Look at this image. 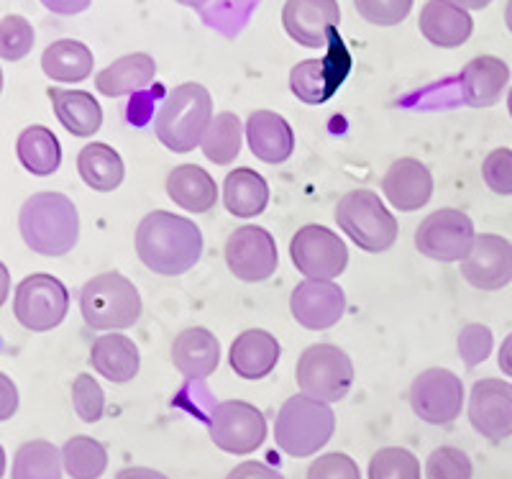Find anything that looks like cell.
Wrapping results in <instances>:
<instances>
[{
	"label": "cell",
	"instance_id": "4fadbf2b",
	"mask_svg": "<svg viewBox=\"0 0 512 479\" xmlns=\"http://www.w3.org/2000/svg\"><path fill=\"white\" fill-rule=\"evenodd\" d=\"M410 408L423 423L451 426L464 408V382L451 369H425L410 385Z\"/></svg>",
	"mask_w": 512,
	"mask_h": 479
},
{
	"label": "cell",
	"instance_id": "7402d4cb",
	"mask_svg": "<svg viewBox=\"0 0 512 479\" xmlns=\"http://www.w3.org/2000/svg\"><path fill=\"white\" fill-rule=\"evenodd\" d=\"M510 82V67L500 57H474L459 75L461 98L469 108H492L500 103L502 90Z\"/></svg>",
	"mask_w": 512,
	"mask_h": 479
},
{
	"label": "cell",
	"instance_id": "ee69618b",
	"mask_svg": "<svg viewBox=\"0 0 512 479\" xmlns=\"http://www.w3.org/2000/svg\"><path fill=\"white\" fill-rule=\"evenodd\" d=\"M18 410V390L16 382L8 374L0 372V423L11 421Z\"/></svg>",
	"mask_w": 512,
	"mask_h": 479
},
{
	"label": "cell",
	"instance_id": "ffe728a7",
	"mask_svg": "<svg viewBox=\"0 0 512 479\" xmlns=\"http://www.w3.org/2000/svg\"><path fill=\"white\" fill-rule=\"evenodd\" d=\"M169 357L185 380H208L221 364V344H218L216 333L208 328L190 326L177 333Z\"/></svg>",
	"mask_w": 512,
	"mask_h": 479
},
{
	"label": "cell",
	"instance_id": "83f0119b",
	"mask_svg": "<svg viewBox=\"0 0 512 479\" xmlns=\"http://www.w3.org/2000/svg\"><path fill=\"white\" fill-rule=\"evenodd\" d=\"M47 95L52 100V108L57 113L59 123L72 136L88 139V136L98 134L100 126H103V108H100V103L93 95L85 93V90L59 88H49Z\"/></svg>",
	"mask_w": 512,
	"mask_h": 479
},
{
	"label": "cell",
	"instance_id": "836d02e7",
	"mask_svg": "<svg viewBox=\"0 0 512 479\" xmlns=\"http://www.w3.org/2000/svg\"><path fill=\"white\" fill-rule=\"evenodd\" d=\"M241 139H244V129H241L239 116L231 111H223L218 116H213L200 149H203L208 162L223 167V164H231L233 159L239 157Z\"/></svg>",
	"mask_w": 512,
	"mask_h": 479
},
{
	"label": "cell",
	"instance_id": "7c38bea8",
	"mask_svg": "<svg viewBox=\"0 0 512 479\" xmlns=\"http://www.w3.org/2000/svg\"><path fill=\"white\" fill-rule=\"evenodd\" d=\"M208 431L213 444L226 454L244 456L267 439V418L246 400H223L210 410Z\"/></svg>",
	"mask_w": 512,
	"mask_h": 479
},
{
	"label": "cell",
	"instance_id": "8fae6325",
	"mask_svg": "<svg viewBox=\"0 0 512 479\" xmlns=\"http://www.w3.org/2000/svg\"><path fill=\"white\" fill-rule=\"evenodd\" d=\"M292 267L308 280H336L349 264V249L331 228L308 223L290 241Z\"/></svg>",
	"mask_w": 512,
	"mask_h": 479
},
{
	"label": "cell",
	"instance_id": "681fc988",
	"mask_svg": "<svg viewBox=\"0 0 512 479\" xmlns=\"http://www.w3.org/2000/svg\"><path fill=\"white\" fill-rule=\"evenodd\" d=\"M8 295H11V272L3 262H0V308L6 305Z\"/></svg>",
	"mask_w": 512,
	"mask_h": 479
},
{
	"label": "cell",
	"instance_id": "c3c4849f",
	"mask_svg": "<svg viewBox=\"0 0 512 479\" xmlns=\"http://www.w3.org/2000/svg\"><path fill=\"white\" fill-rule=\"evenodd\" d=\"M497 364H500L502 374H507V377L512 380V333L507 336L505 341H502L500 354H497Z\"/></svg>",
	"mask_w": 512,
	"mask_h": 479
},
{
	"label": "cell",
	"instance_id": "74e56055",
	"mask_svg": "<svg viewBox=\"0 0 512 479\" xmlns=\"http://www.w3.org/2000/svg\"><path fill=\"white\" fill-rule=\"evenodd\" d=\"M472 474V459L456 446H438L425 462V479H472Z\"/></svg>",
	"mask_w": 512,
	"mask_h": 479
},
{
	"label": "cell",
	"instance_id": "60d3db41",
	"mask_svg": "<svg viewBox=\"0 0 512 479\" xmlns=\"http://www.w3.org/2000/svg\"><path fill=\"white\" fill-rule=\"evenodd\" d=\"M482 177L495 195H512V149H492L482 162Z\"/></svg>",
	"mask_w": 512,
	"mask_h": 479
},
{
	"label": "cell",
	"instance_id": "f35d334b",
	"mask_svg": "<svg viewBox=\"0 0 512 479\" xmlns=\"http://www.w3.org/2000/svg\"><path fill=\"white\" fill-rule=\"evenodd\" d=\"M72 405L75 413L80 415V421L98 423L105 413V392L103 387L95 382L93 374L80 372L72 382Z\"/></svg>",
	"mask_w": 512,
	"mask_h": 479
},
{
	"label": "cell",
	"instance_id": "5bb4252c",
	"mask_svg": "<svg viewBox=\"0 0 512 479\" xmlns=\"http://www.w3.org/2000/svg\"><path fill=\"white\" fill-rule=\"evenodd\" d=\"M277 241L262 226L236 228L226 241V267L241 282H264L277 272Z\"/></svg>",
	"mask_w": 512,
	"mask_h": 479
},
{
	"label": "cell",
	"instance_id": "816d5d0a",
	"mask_svg": "<svg viewBox=\"0 0 512 479\" xmlns=\"http://www.w3.org/2000/svg\"><path fill=\"white\" fill-rule=\"evenodd\" d=\"M180 6H187V8H203L208 0H177Z\"/></svg>",
	"mask_w": 512,
	"mask_h": 479
},
{
	"label": "cell",
	"instance_id": "d590c367",
	"mask_svg": "<svg viewBox=\"0 0 512 479\" xmlns=\"http://www.w3.org/2000/svg\"><path fill=\"white\" fill-rule=\"evenodd\" d=\"M369 479H420V462L402 446L379 449L369 462Z\"/></svg>",
	"mask_w": 512,
	"mask_h": 479
},
{
	"label": "cell",
	"instance_id": "8992f818",
	"mask_svg": "<svg viewBox=\"0 0 512 479\" xmlns=\"http://www.w3.org/2000/svg\"><path fill=\"white\" fill-rule=\"evenodd\" d=\"M338 228L359 246L361 252L379 254L392 249L400 234L397 218L384 208L374 190H351L336 205Z\"/></svg>",
	"mask_w": 512,
	"mask_h": 479
},
{
	"label": "cell",
	"instance_id": "9c48e42d",
	"mask_svg": "<svg viewBox=\"0 0 512 479\" xmlns=\"http://www.w3.org/2000/svg\"><path fill=\"white\" fill-rule=\"evenodd\" d=\"M70 310V293L62 280L54 275H29L18 282L13 313L16 321L34 333H47L57 328L67 318Z\"/></svg>",
	"mask_w": 512,
	"mask_h": 479
},
{
	"label": "cell",
	"instance_id": "d6a6232c",
	"mask_svg": "<svg viewBox=\"0 0 512 479\" xmlns=\"http://www.w3.org/2000/svg\"><path fill=\"white\" fill-rule=\"evenodd\" d=\"M62 451L52 441L36 439L18 446L13 456V479H62Z\"/></svg>",
	"mask_w": 512,
	"mask_h": 479
},
{
	"label": "cell",
	"instance_id": "7bdbcfd3",
	"mask_svg": "<svg viewBox=\"0 0 512 479\" xmlns=\"http://www.w3.org/2000/svg\"><path fill=\"white\" fill-rule=\"evenodd\" d=\"M308 479H361L359 464L349 454L333 451L318 456L308 469Z\"/></svg>",
	"mask_w": 512,
	"mask_h": 479
},
{
	"label": "cell",
	"instance_id": "52a82bcc",
	"mask_svg": "<svg viewBox=\"0 0 512 479\" xmlns=\"http://www.w3.org/2000/svg\"><path fill=\"white\" fill-rule=\"evenodd\" d=\"M295 380L308 398L338 403L354 385V362L336 344H313L297 359Z\"/></svg>",
	"mask_w": 512,
	"mask_h": 479
},
{
	"label": "cell",
	"instance_id": "f1b7e54d",
	"mask_svg": "<svg viewBox=\"0 0 512 479\" xmlns=\"http://www.w3.org/2000/svg\"><path fill=\"white\" fill-rule=\"evenodd\" d=\"M269 203V185L259 172L239 167L223 182V205L236 218L262 216Z\"/></svg>",
	"mask_w": 512,
	"mask_h": 479
},
{
	"label": "cell",
	"instance_id": "db71d44e",
	"mask_svg": "<svg viewBox=\"0 0 512 479\" xmlns=\"http://www.w3.org/2000/svg\"><path fill=\"white\" fill-rule=\"evenodd\" d=\"M3 474H6V449L0 446V479H3Z\"/></svg>",
	"mask_w": 512,
	"mask_h": 479
},
{
	"label": "cell",
	"instance_id": "277c9868",
	"mask_svg": "<svg viewBox=\"0 0 512 479\" xmlns=\"http://www.w3.org/2000/svg\"><path fill=\"white\" fill-rule=\"evenodd\" d=\"M336 433V413L323 400L292 395L277 413L274 441L287 456L305 459L318 454Z\"/></svg>",
	"mask_w": 512,
	"mask_h": 479
},
{
	"label": "cell",
	"instance_id": "30bf717a",
	"mask_svg": "<svg viewBox=\"0 0 512 479\" xmlns=\"http://www.w3.org/2000/svg\"><path fill=\"white\" fill-rule=\"evenodd\" d=\"M474 241V221L456 208L431 213L415 231V249L433 262H464L472 254Z\"/></svg>",
	"mask_w": 512,
	"mask_h": 479
},
{
	"label": "cell",
	"instance_id": "ab89813d",
	"mask_svg": "<svg viewBox=\"0 0 512 479\" xmlns=\"http://www.w3.org/2000/svg\"><path fill=\"white\" fill-rule=\"evenodd\" d=\"M415 0H354L356 11L374 26H397L413 11Z\"/></svg>",
	"mask_w": 512,
	"mask_h": 479
},
{
	"label": "cell",
	"instance_id": "ba28073f",
	"mask_svg": "<svg viewBox=\"0 0 512 479\" xmlns=\"http://www.w3.org/2000/svg\"><path fill=\"white\" fill-rule=\"evenodd\" d=\"M351 72V54L338 29L328 36V52L323 59H305L290 72V90L308 106H323L336 95Z\"/></svg>",
	"mask_w": 512,
	"mask_h": 479
},
{
	"label": "cell",
	"instance_id": "6da1fadb",
	"mask_svg": "<svg viewBox=\"0 0 512 479\" xmlns=\"http://www.w3.org/2000/svg\"><path fill=\"white\" fill-rule=\"evenodd\" d=\"M136 257L154 275H187L203 257V231L190 218L152 211L136 228Z\"/></svg>",
	"mask_w": 512,
	"mask_h": 479
},
{
	"label": "cell",
	"instance_id": "4316f807",
	"mask_svg": "<svg viewBox=\"0 0 512 479\" xmlns=\"http://www.w3.org/2000/svg\"><path fill=\"white\" fill-rule=\"evenodd\" d=\"M167 195L187 213H210L218 203V185L198 164H180L169 172Z\"/></svg>",
	"mask_w": 512,
	"mask_h": 479
},
{
	"label": "cell",
	"instance_id": "8d00e7d4",
	"mask_svg": "<svg viewBox=\"0 0 512 479\" xmlns=\"http://www.w3.org/2000/svg\"><path fill=\"white\" fill-rule=\"evenodd\" d=\"M34 26L24 16H6L0 21V59L18 62L34 49Z\"/></svg>",
	"mask_w": 512,
	"mask_h": 479
},
{
	"label": "cell",
	"instance_id": "cb8c5ba5",
	"mask_svg": "<svg viewBox=\"0 0 512 479\" xmlns=\"http://www.w3.org/2000/svg\"><path fill=\"white\" fill-rule=\"evenodd\" d=\"M418 29L433 47L456 49L469 41L474 31V21L469 11L459 8L451 0H428L420 11Z\"/></svg>",
	"mask_w": 512,
	"mask_h": 479
},
{
	"label": "cell",
	"instance_id": "5b68a950",
	"mask_svg": "<svg viewBox=\"0 0 512 479\" xmlns=\"http://www.w3.org/2000/svg\"><path fill=\"white\" fill-rule=\"evenodd\" d=\"M82 318L93 331H123L141 318V295L136 285L121 272H103L85 282L80 293Z\"/></svg>",
	"mask_w": 512,
	"mask_h": 479
},
{
	"label": "cell",
	"instance_id": "f6af8a7d",
	"mask_svg": "<svg viewBox=\"0 0 512 479\" xmlns=\"http://www.w3.org/2000/svg\"><path fill=\"white\" fill-rule=\"evenodd\" d=\"M226 479H285V477H282V472L269 467V464L244 462L239 464V467H233Z\"/></svg>",
	"mask_w": 512,
	"mask_h": 479
},
{
	"label": "cell",
	"instance_id": "11a10c76",
	"mask_svg": "<svg viewBox=\"0 0 512 479\" xmlns=\"http://www.w3.org/2000/svg\"><path fill=\"white\" fill-rule=\"evenodd\" d=\"M507 111H510V116H512V88H510V93H507Z\"/></svg>",
	"mask_w": 512,
	"mask_h": 479
},
{
	"label": "cell",
	"instance_id": "f5cc1de1",
	"mask_svg": "<svg viewBox=\"0 0 512 479\" xmlns=\"http://www.w3.org/2000/svg\"><path fill=\"white\" fill-rule=\"evenodd\" d=\"M505 24H507V29L512 31V0H507V8H505Z\"/></svg>",
	"mask_w": 512,
	"mask_h": 479
},
{
	"label": "cell",
	"instance_id": "b9f144b4",
	"mask_svg": "<svg viewBox=\"0 0 512 479\" xmlns=\"http://www.w3.org/2000/svg\"><path fill=\"white\" fill-rule=\"evenodd\" d=\"M492 346H495V336L482 323H469V326L461 328L459 333V357L464 359V364L469 369H474L477 364H482L484 359L492 354Z\"/></svg>",
	"mask_w": 512,
	"mask_h": 479
},
{
	"label": "cell",
	"instance_id": "603a6c76",
	"mask_svg": "<svg viewBox=\"0 0 512 479\" xmlns=\"http://www.w3.org/2000/svg\"><path fill=\"white\" fill-rule=\"evenodd\" d=\"M246 141L259 162L285 164L295 152L292 126L274 111H254L246 121Z\"/></svg>",
	"mask_w": 512,
	"mask_h": 479
},
{
	"label": "cell",
	"instance_id": "ac0fdd59",
	"mask_svg": "<svg viewBox=\"0 0 512 479\" xmlns=\"http://www.w3.org/2000/svg\"><path fill=\"white\" fill-rule=\"evenodd\" d=\"M341 24L338 0H287L282 8V26L300 47L323 49L328 36Z\"/></svg>",
	"mask_w": 512,
	"mask_h": 479
},
{
	"label": "cell",
	"instance_id": "d4e9b609",
	"mask_svg": "<svg viewBox=\"0 0 512 479\" xmlns=\"http://www.w3.org/2000/svg\"><path fill=\"white\" fill-rule=\"evenodd\" d=\"M90 364L100 377H105L113 385H128V382H134L141 369L139 346L118 331L105 333L93 341Z\"/></svg>",
	"mask_w": 512,
	"mask_h": 479
},
{
	"label": "cell",
	"instance_id": "9f6ffc18",
	"mask_svg": "<svg viewBox=\"0 0 512 479\" xmlns=\"http://www.w3.org/2000/svg\"><path fill=\"white\" fill-rule=\"evenodd\" d=\"M0 93H3V70H0Z\"/></svg>",
	"mask_w": 512,
	"mask_h": 479
},
{
	"label": "cell",
	"instance_id": "7dc6e473",
	"mask_svg": "<svg viewBox=\"0 0 512 479\" xmlns=\"http://www.w3.org/2000/svg\"><path fill=\"white\" fill-rule=\"evenodd\" d=\"M116 479H169V477L149 467H126L116 474Z\"/></svg>",
	"mask_w": 512,
	"mask_h": 479
},
{
	"label": "cell",
	"instance_id": "f907efd6",
	"mask_svg": "<svg viewBox=\"0 0 512 479\" xmlns=\"http://www.w3.org/2000/svg\"><path fill=\"white\" fill-rule=\"evenodd\" d=\"M451 3H456V6L464 8V11H482V8H487L492 0H451Z\"/></svg>",
	"mask_w": 512,
	"mask_h": 479
},
{
	"label": "cell",
	"instance_id": "7a4b0ae2",
	"mask_svg": "<svg viewBox=\"0 0 512 479\" xmlns=\"http://www.w3.org/2000/svg\"><path fill=\"white\" fill-rule=\"evenodd\" d=\"M18 228L31 252L41 257H64L80 239V216L67 195L44 190L21 205Z\"/></svg>",
	"mask_w": 512,
	"mask_h": 479
},
{
	"label": "cell",
	"instance_id": "2e32d148",
	"mask_svg": "<svg viewBox=\"0 0 512 479\" xmlns=\"http://www.w3.org/2000/svg\"><path fill=\"white\" fill-rule=\"evenodd\" d=\"M469 421L474 431L487 441H502L512 436V385L484 377L474 382L469 398Z\"/></svg>",
	"mask_w": 512,
	"mask_h": 479
},
{
	"label": "cell",
	"instance_id": "1f68e13d",
	"mask_svg": "<svg viewBox=\"0 0 512 479\" xmlns=\"http://www.w3.org/2000/svg\"><path fill=\"white\" fill-rule=\"evenodd\" d=\"M18 162L34 177H49L59 170L62 164V147L52 129L47 126H29L21 131L16 141Z\"/></svg>",
	"mask_w": 512,
	"mask_h": 479
},
{
	"label": "cell",
	"instance_id": "4dcf8cb0",
	"mask_svg": "<svg viewBox=\"0 0 512 479\" xmlns=\"http://www.w3.org/2000/svg\"><path fill=\"white\" fill-rule=\"evenodd\" d=\"M95 57L88 44L75 39H59L41 54V70L49 80L82 82L93 75Z\"/></svg>",
	"mask_w": 512,
	"mask_h": 479
},
{
	"label": "cell",
	"instance_id": "3957f363",
	"mask_svg": "<svg viewBox=\"0 0 512 479\" xmlns=\"http://www.w3.org/2000/svg\"><path fill=\"white\" fill-rule=\"evenodd\" d=\"M213 121V98L200 82H182L169 90L154 118V134L169 152L187 154L203 144Z\"/></svg>",
	"mask_w": 512,
	"mask_h": 479
},
{
	"label": "cell",
	"instance_id": "9a60e30c",
	"mask_svg": "<svg viewBox=\"0 0 512 479\" xmlns=\"http://www.w3.org/2000/svg\"><path fill=\"white\" fill-rule=\"evenodd\" d=\"M290 310L308 331H328L346 313L344 287L333 280H303L292 290Z\"/></svg>",
	"mask_w": 512,
	"mask_h": 479
},
{
	"label": "cell",
	"instance_id": "f546056e",
	"mask_svg": "<svg viewBox=\"0 0 512 479\" xmlns=\"http://www.w3.org/2000/svg\"><path fill=\"white\" fill-rule=\"evenodd\" d=\"M77 172L95 193H113L126 177V164L116 149L103 141H93L77 154Z\"/></svg>",
	"mask_w": 512,
	"mask_h": 479
},
{
	"label": "cell",
	"instance_id": "e0dca14e",
	"mask_svg": "<svg viewBox=\"0 0 512 479\" xmlns=\"http://www.w3.org/2000/svg\"><path fill=\"white\" fill-rule=\"evenodd\" d=\"M461 277L477 290L497 293L512 282V244L500 234H482L461 262Z\"/></svg>",
	"mask_w": 512,
	"mask_h": 479
},
{
	"label": "cell",
	"instance_id": "bcb514c9",
	"mask_svg": "<svg viewBox=\"0 0 512 479\" xmlns=\"http://www.w3.org/2000/svg\"><path fill=\"white\" fill-rule=\"evenodd\" d=\"M93 0H41V6L49 8L57 16H77V13L88 11Z\"/></svg>",
	"mask_w": 512,
	"mask_h": 479
},
{
	"label": "cell",
	"instance_id": "d6986e66",
	"mask_svg": "<svg viewBox=\"0 0 512 479\" xmlns=\"http://www.w3.org/2000/svg\"><path fill=\"white\" fill-rule=\"evenodd\" d=\"M384 198L395 205L397 211L413 213L425 208L433 198V175L420 159L402 157L390 164L382 177Z\"/></svg>",
	"mask_w": 512,
	"mask_h": 479
},
{
	"label": "cell",
	"instance_id": "44dd1931",
	"mask_svg": "<svg viewBox=\"0 0 512 479\" xmlns=\"http://www.w3.org/2000/svg\"><path fill=\"white\" fill-rule=\"evenodd\" d=\"M280 354L282 346L277 336H272L264 328H249V331L239 333L231 344L228 362L241 380L259 382L274 372V367L280 362Z\"/></svg>",
	"mask_w": 512,
	"mask_h": 479
},
{
	"label": "cell",
	"instance_id": "484cf974",
	"mask_svg": "<svg viewBox=\"0 0 512 479\" xmlns=\"http://www.w3.org/2000/svg\"><path fill=\"white\" fill-rule=\"evenodd\" d=\"M157 77V62L144 52L126 54L95 75V88L105 98H126L149 88Z\"/></svg>",
	"mask_w": 512,
	"mask_h": 479
},
{
	"label": "cell",
	"instance_id": "e575fe53",
	"mask_svg": "<svg viewBox=\"0 0 512 479\" xmlns=\"http://www.w3.org/2000/svg\"><path fill=\"white\" fill-rule=\"evenodd\" d=\"M62 464L72 479H100L108 469V449L93 436H72L62 449Z\"/></svg>",
	"mask_w": 512,
	"mask_h": 479
}]
</instances>
